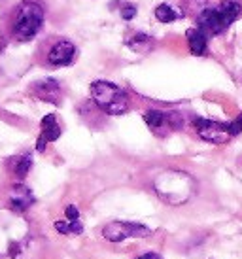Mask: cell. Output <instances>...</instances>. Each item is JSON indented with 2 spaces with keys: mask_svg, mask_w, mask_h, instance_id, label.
I'll return each instance as SVG.
<instances>
[{
  "mask_svg": "<svg viewBox=\"0 0 242 259\" xmlns=\"http://www.w3.org/2000/svg\"><path fill=\"white\" fill-rule=\"evenodd\" d=\"M89 93H91V99L95 101V104L102 112H106L108 115H121L129 110L127 93L112 81H106V79L93 81L91 87H89Z\"/></svg>",
  "mask_w": 242,
  "mask_h": 259,
  "instance_id": "6da1fadb",
  "label": "cell"
},
{
  "mask_svg": "<svg viewBox=\"0 0 242 259\" xmlns=\"http://www.w3.org/2000/svg\"><path fill=\"white\" fill-rule=\"evenodd\" d=\"M242 14V6L235 0H227L223 2L220 8H208L203 10L197 17V29L205 34H221L227 29L231 23L238 19Z\"/></svg>",
  "mask_w": 242,
  "mask_h": 259,
  "instance_id": "7a4b0ae2",
  "label": "cell"
},
{
  "mask_svg": "<svg viewBox=\"0 0 242 259\" xmlns=\"http://www.w3.org/2000/svg\"><path fill=\"white\" fill-rule=\"evenodd\" d=\"M44 23V8L38 2L27 0L19 4L14 19V36L21 42H29L38 34Z\"/></svg>",
  "mask_w": 242,
  "mask_h": 259,
  "instance_id": "3957f363",
  "label": "cell"
},
{
  "mask_svg": "<svg viewBox=\"0 0 242 259\" xmlns=\"http://www.w3.org/2000/svg\"><path fill=\"white\" fill-rule=\"evenodd\" d=\"M151 229L140 223H127V222H112L104 225L102 229V237L110 240V242H121L125 238H144L150 237Z\"/></svg>",
  "mask_w": 242,
  "mask_h": 259,
  "instance_id": "277c9868",
  "label": "cell"
},
{
  "mask_svg": "<svg viewBox=\"0 0 242 259\" xmlns=\"http://www.w3.org/2000/svg\"><path fill=\"white\" fill-rule=\"evenodd\" d=\"M195 129L203 140H208L212 144H223L229 140V127L227 123L210 121V119H195Z\"/></svg>",
  "mask_w": 242,
  "mask_h": 259,
  "instance_id": "5b68a950",
  "label": "cell"
},
{
  "mask_svg": "<svg viewBox=\"0 0 242 259\" xmlns=\"http://www.w3.org/2000/svg\"><path fill=\"white\" fill-rule=\"evenodd\" d=\"M76 57V46L68 40H59L48 53V63L53 66H66L70 65Z\"/></svg>",
  "mask_w": 242,
  "mask_h": 259,
  "instance_id": "8992f818",
  "label": "cell"
},
{
  "mask_svg": "<svg viewBox=\"0 0 242 259\" xmlns=\"http://www.w3.org/2000/svg\"><path fill=\"white\" fill-rule=\"evenodd\" d=\"M32 95L36 99L46 102H53V104H59L61 102V85L57 83V79L53 78H46L36 81L32 85Z\"/></svg>",
  "mask_w": 242,
  "mask_h": 259,
  "instance_id": "52a82bcc",
  "label": "cell"
},
{
  "mask_svg": "<svg viewBox=\"0 0 242 259\" xmlns=\"http://www.w3.org/2000/svg\"><path fill=\"white\" fill-rule=\"evenodd\" d=\"M40 127H42V133H40V138H38L36 150L44 151V150H46V144H48V142H55V140L61 137V125L57 123V117H55V114H48L42 119Z\"/></svg>",
  "mask_w": 242,
  "mask_h": 259,
  "instance_id": "ba28073f",
  "label": "cell"
},
{
  "mask_svg": "<svg viewBox=\"0 0 242 259\" xmlns=\"http://www.w3.org/2000/svg\"><path fill=\"white\" fill-rule=\"evenodd\" d=\"M144 121L148 123V127L151 131H159L163 127H180V119L176 114H165V112H159V110H148L144 114Z\"/></svg>",
  "mask_w": 242,
  "mask_h": 259,
  "instance_id": "9c48e42d",
  "label": "cell"
},
{
  "mask_svg": "<svg viewBox=\"0 0 242 259\" xmlns=\"http://www.w3.org/2000/svg\"><path fill=\"white\" fill-rule=\"evenodd\" d=\"M32 202H34V197H32V193H30L27 187L21 186V184L14 187L12 197H10V206H12V210H15V212H25Z\"/></svg>",
  "mask_w": 242,
  "mask_h": 259,
  "instance_id": "30bf717a",
  "label": "cell"
},
{
  "mask_svg": "<svg viewBox=\"0 0 242 259\" xmlns=\"http://www.w3.org/2000/svg\"><path fill=\"white\" fill-rule=\"evenodd\" d=\"M185 34H187L189 50H191L193 55H205V51H207V34L200 32L199 29H189Z\"/></svg>",
  "mask_w": 242,
  "mask_h": 259,
  "instance_id": "8fae6325",
  "label": "cell"
},
{
  "mask_svg": "<svg viewBox=\"0 0 242 259\" xmlns=\"http://www.w3.org/2000/svg\"><path fill=\"white\" fill-rule=\"evenodd\" d=\"M155 17L161 23H172L178 19L180 14L172 6H169V4H161V6H157V10H155Z\"/></svg>",
  "mask_w": 242,
  "mask_h": 259,
  "instance_id": "7c38bea8",
  "label": "cell"
},
{
  "mask_svg": "<svg viewBox=\"0 0 242 259\" xmlns=\"http://www.w3.org/2000/svg\"><path fill=\"white\" fill-rule=\"evenodd\" d=\"M30 166H32V155L30 153H23V155H19V157L15 159V174L19 176V178H25L27 174H29Z\"/></svg>",
  "mask_w": 242,
  "mask_h": 259,
  "instance_id": "4fadbf2b",
  "label": "cell"
},
{
  "mask_svg": "<svg viewBox=\"0 0 242 259\" xmlns=\"http://www.w3.org/2000/svg\"><path fill=\"white\" fill-rule=\"evenodd\" d=\"M55 229L63 235H79L84 227L79 222H55Z\"/></svg>",
  "mask_w": 242,
  "mask_h": 259,
  "instance_id": "5bb4252c",
  "label": "cell"
},
{
  "mask_svg": "<svg viewBox=\"0 0 242 259\" xmlns=\"http://www.w3.org/2000/svg\"><path fill=\"white\" fill-rule=\"evenodd\" d=\"M127 44L131 46V48H133V50L142 51V44L150 46V44H151V38L146 36V34H142V32H138V34H135V38H133V40H129Z\"/></svg>",
  "mask_w": 242,
  "mask_h": 259,
  "instance_id": "9a60e30c",
  "label": "cell"
},
{
  "mask_svg": "<svg viewBox=\"0 0 242 259\" xmlns=\"http://www.w3.org/2000/svg\"><path fill=\"white\" fill-rule=\"evenodd\" d=\"M227 127H229V135H231V137H236V135H240V133H242V114L236 117L235 121L227 123Z\"/></svg>",
  "mask_w": 242,
  "mask_h": 259,
  "instance_id": "2e32d148",
  "label": "cell"
},
{
  "mask_svg": "<svg viewBox=\"0 0 242 259\" xmlns=\"http://www.w3.org/2000/svg\"><path fill=\"white\" fill-rule=\"evenodd\" d=\"M64 214H66V220L68 222H78L79 220V210L74 206V204H70V206H66V210H64Z\"/></svg>",
  "mask_w": 242,
  "mask_h": 259,
  "instance_id": "e0dca14e",
  "label": "cell"
},
{
  "mask_svg": "<svg viewBox=\"0 0 242 259\" xmlns=\"http://www.w3.org/2000/svg\"><path fill=\"white\" fill-rule=\"evenodd\" d=\"M135 15H136V8L131 6V4H127V6L121 10V17H123V19H127V21L129 19H133Z\"/></svg>",
  "mask_w": 242,
  "mask_h": 259,
  "instance_id": "ac0fdd59",
  "label": "cell"
},
{
  "mask_svg": "<svg viewBox=\"0 0 242 259\" xmlns=\"http://www.w3.org/2000/svg\"><path fill=\"white\" fill-rule=\"evenodd\" d=\"M138 259H161V255H157V253H144Z\"/></svg>",
  "mask_w": 242,
  "mask_h": 259,
  "instance_id": "d6986e66",
  "label": "cell"
}]
</instances>
